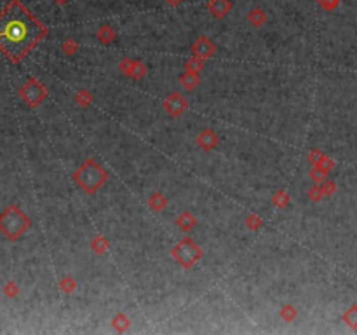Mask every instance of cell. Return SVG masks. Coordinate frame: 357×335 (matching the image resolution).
I'll use <instances>...</instances> for the list:
<instances>
[{"instance_id":"6da1fadb","label":"cell","mask_w":357,"mask_h":335,"mask_svg":"<svg viewBox=\"0 0 357 335\" xmlns=\"http://www.w3.org/2000/svg\"><path fill=\"white\" fill-rule=\"evenodd\" d=\"M46 35V26L19 0H11L0 13V51L11 61H21Z\"/></svg>"},{"instance_id":"7a4b0ae2","label":"cell","mask_w":357,"mask_h":335,"mask_svg":"<svg viewBox=\"0 0 357 335\" xmlns=\"http://www.w3.org/2000/svg\"><path fill=\"white\" fill-rule=\"evenodd\" d=\"M73 180L85 194L93 196L107 183L108 173L101 168V164H98L94 159H87L82 163V166H78L73 173Z\"/></svg>"},{"instance_id":"3957f363","label":"cell","mask_w":357,"mask_h":335,"mask_svg":"<svg viewBox=\"0 0 357 335\" xmlns=\"http://www.w3.org/2000/svg\"><path fill=\"white\" fill-rule=\"evenodd\" d=\"M171 257L174 258V262H178L182 267L190 269L194 264H197L202 258V250L194 239L183 238L180 243L174 244V248L171 250Z\"/></svg>"},{"instance_id":"277c9868","label":"cell","mask_w":357,"mask_h":335,"mask_svg":"<svg viewBox=\"0 0 357 335\" xmlns=\"http://www.w3.org/2000/svg\"><path fill=\"white\" fill-rule=\"evenodd\" d=\"M30 220L26 218L18 208H9L2 216H0V231L11 239H16L28 229Z\"/></svg>"},{"instance_id":"5b68a950","label":"cell","mask_w":357,"mask_h":335,"mask_svg":"<svg viewBox=\"0 0 357 335\" xmlns=\"http://www.w3.org/2000/svg\"><path fill=\"white\" fill-rule=\"evenodd\" d=\"M21 96H23V100H25L26 103H30L31 107H35V105H38L40 101L46 100L47 91L44 89V86H42L40 82H37L35 79H31V81H28L25 86H23Z\"/></svg>"},{"instance_id":"8992f818","label":"cell","mask_w":357,"mask_h":335,"mask_svg":"<svg viewBox=\"0 0 357 335\" xmlns=\"http://www.w3.org/2000/svg\"><path fill=\"white\" fill-rule=\"evenodd\" d=\"M162 107H164V110H166V112L169 114L171 117H178V116H182V114L187 110L188 101H187V98L183 96V94L171 93L169 96L164 100Z\"/></svg>"},{"instance_id":"52a82bcc","label":"cell","mask_w":357,"mask_h":335,"mask_svg":"<svg viewBox=\"0 0 357 335\" xmlns=\"http://www.w3.org/2000/svg\"><path fill=\"white\" fill-rule=\"evenodd\" d=\"M214 51H216V46H214V42L211 41L209 37H206V35H201V37L192 44V53H194V56H199L202 58V60L211 58L214 54Z\"/></svg>"},{"instance_id":"ba28073f","label":"cell","mask_w":357,"mask_h":335,"mask_svg":"<svg viewBox=\"0 0 357 335\" xmlns=\"http://www.w3.org/2000/svg\"><path fill=\"white\" fill-rule=\"evenodd\" d=\"M218 141H219L218 135L211 128L202 129V131L199 133V136H197V145L202 148V151H206V152L213 151V148L218 145Z\"/></svg>"},{"instance_id":"9c48e42d","label":"cell","mask_w":357,"mask_h":335,"mask_svg":"<svg viewBox=\"0 0 357 335\" xmlns=\"http://www.w3.org/2000/svg\"><path fill=\"white\" fill-rule=\"evenodd\" d=\"M207 11L214 18H225L232 11V2L230 0H209L207 2Z\"/></svg>"},{"instance_id":"30bf717a","label":"cell","mask_w":357,"mask_h":335,"mask_svg":"<svg viewBox=\"0 0 357 335\" xmlns=\"http://www.w3.org/2000/svg\"><path fill=\"white\" fill-rule=\"evenodd\" d=\"M178 81L185 89H194V88H197V86L201 84V77H199V73L197 72H190V70H185V72L180 73Z\"/></svg>"},{"instance_id":"8fae6325","label":"cell","mask_w":357,"mask_h":335,"mask_svg":"<svg viewBox=\"0 0 357 335\" xmlns=\"http://www.w3.org/2000/svg\"><path fill=\"white\" fill-rule=\"evenodd\" d=\"M195 224H197V220H195V216L192 215L190 211H183V213L176 218V226L185 232H190L192 229L195 227Z\"/></svg>"},{"instance_id":"7c38bea8","label":"cell","mask_w":357,"mask_h":335,"mask_svg":"<svg viewBox=\"0 0 357 335\" xmlns=\"http://www.w3.org/2000/svg\"><path fill=\"white\" fill-rule=\"evenodd\" d=\"M248 21L258 28V26H261L266 21V13L263 9H260V7H254V9H251L248 13Z\"/></svg>"},{"instance_id":"4fadbf2b","label":"cell","mask_w":357,"mask_h":335,"mask_svg":"<svg viewBox=\"0 0 357 335\" xmlns=\"http://www.w3.org/2000/svg\"><path fill=\"white\" fill-rule=\"evenodd\" d=\"M148 206L159 213V211H162L164 208L167 206V198L164 194H160V192H155V194H152L150 199H148Z\"/></svg>"},{"instance_id":"5bb4252c","label":"cell","mask_w":357,"mask_h":335,"mask_svg":"<svg viewBox=\"0 0 357 335\" xmlns=\"http://www.w3.org/2000/svg\"><path fill=\"white\" fill-rule=\"evenodd\" d=\"M96 37H98V41L103 42V44H110V42L115 39V30L110 28V26H101V28L98 30Z\"/></svg>"},{"instance_id":"9a60e30c","label":"cell","mask_w":357,"mask_h":335,"mask_svg":"<svg viewBox=\"0 0 357 335\" xmlns=\"http://www.w3.org/2000/svg\"><path fill=\"white\" fill-rule=\"evenodd\" d=\"M91 250L96 251L98 255H103L105 251L108 250V241L103 238V236H96V238H93V241H91Z\"/></svg>"},{"instance_id":"2e32d148","label":"cell","mask_w":357,"mask_h":335,"mask_svg":"<svg viewBox=\"0 0 357 335\" xmlns=\"http://www.w3.org/2000/svg\"><path fill=\"white\" fill-rule=\"evenodd\" d=\"M343 321L347 323L350 328L357 330V306L348 307L347 311L343 313Z\"/></svg>"},{"instance_id":"e0dca14e","label":"cell","mask_w":357,"mask_h":335,"mask_svg":"<svg viewBox=\"0 0 357 335\" xmlns=\"http://www.w3.org/2000/svg\"><path fill=\"white\" fill-rule=\"evenodd\" d=\"M145 73H147V66H145L140 60H132V66H131V72H129V77L141 79V77H145Z\"/></svg>"},{"instance_id":"ac0fdd59","label":"cell","mask_w":357,"mask_h":335,"mask_svg":"<svg viewBox=\"0 0 357 335\" xmlns=\"http://www.w3.org/2000/svg\"><path fill=\"white\" fill-rule=\"evenodd\" d=\"M204 68V60L199 56H194V58H188L187 63H185V70H190V72H201Z\"/></svg>"},{"instance_id":"d6986e66","label":"cell","mask_w":357,"mask_h":335,"mask_svg":"<svg viewBox=\"0 0 357 335\" xmlns=\"http://www.w3.org/2000/svg\"><path fill=\"white\" fill-rule=\"evenodd\" d=\"M112 326L117 330V332H124V330H127L129 328L127 316H124V314H117V316L112 320Z\"/></svg>"},{"instance_id":"ffe728a7","label":"cell","mask_w":357,"mask_h":335,"mask_svg":"<svg viewBox=\"0 0 357 335\" xmlns=\"http://www.w3.org/2000/svg\"><path fill=\"white\" fill-rule=\"evenodd\" d=\"M91 100H93V96L89 94V91H85V89H82L80 93L75 94V101L78 105H82V107H87V105L91 103Z\"/></svg>"},{"instance_id":"44dd1931","label":"cell","mask_w":357,"mask_h":335,"mask_svg":"<svg viewBox=\"0 0 357 335\" xmlns=\"http://www.w3.org/2000/svg\"><path fill=\"white\" fill-rule=\"evenodd\" d=\"M279 314H281V318L284 321H291V320H295L296 318V309L293 306H286V307H282Z\"/></svg>"},{"instance_id":"7402d4cb","label":"cell","mask_w":357,"mask_h":335,"mask_svg":"<svg viewBox=\"0 0 357 335\" xmlns=\"http://www.w3.org/2000/svg\"><path fill=\"white\" fill-rule=\"evenodd\" d=\"M289 203V198H288V194H286V192H277L276 196H274V204H276V206H279V208H284L286 204Z\"/></svg>"},{"instance_id":"603a6c76","label":"cell","mask_w":357,"mask_h":335,"mask_svg":"<svg viewBox=\"0 0 357 335\" xmlns=\"http://www.w3.org/2000/svg\"><path fill=\"white\" fill-rule=\"evenodd\" d=\"M319 7H323L324 11H335L340 6V0H317Z\"/></svg>"},{"instance_id":"cb8c5ba5","label":"cell","mask_w":357,"mask_h":335,"mask_svg":"<svg viewBox=\"0 0 357 335\" xmlns=\"http://www.w3.org/2000/svg\"><path fill=\"white\" fill-rule=\"evenodd\" d=\"M246 224H248V227L251 229V231H256V229H260V226H261V218L253 213L246 218Z\"/></svg>"},{"instance_id":"d4e9b609","label":"cell","mask_w":357,"mask_h":335,"mask_svg":"<svg viewBox=\"0 0 357 335\" xmlns=\"http://www.w3.org/2000/svg\"><path fill=\"white\" fill-rule=\"evenodd\" d=\"M308 198H312L314 201H319L321 198H324V194H323V189H321V185L319 183H316L314 187L308 191Z\"/></svg>"},{"instance_id":"484cf974","label":"cell","mask_w":357,"mask_h":335,"mask_svg":"<svg viewBox=\"0 0 357 335\" xmlns=\"http://www.w3.org/2000/svg\"><path fill=\"white\" fill-rule=\"evenodd\" d=\"M131 66H132V60L131 58H125V60H122L119 63V70L122 73H125V76H129V72H131Z\"/></svg>"},{"instance_id":"4316f807","label":"cell","mask_w":357,"mask_h":335,"mask_svg":"<svg viewBox=\"0 0 357 335\" xmlns=\"http://www.w3.org/2000/svg\"><path fill=\"white\" fill-rule=\"evenodd\" d=\"M321 189H323V194L324 196H331L333 192L336 191V185L333 183V182H321Z\"/></svg>"},{"instance_id":"83f0119b","label":"cell","mask_w":357,"mask_h":335,"mask_svg":"<svg viewBox=\"0 0 357 335\" xmlns=\"http://www.w3.org/2000/svg\"><path fill=\"white\" fill-rule=\"evenodd\" d=\"M323 156H324L323 152H319V151H312L310 154H308V161H310L312 166H316V164L319 163L321 159H323Z\"/></svg>"},{"instance_id":"f1b7e54d","label":"cell","mask_w":357,"mask_h":335,"mask_svg":"<svg viewBox=\"0 0 357 335\" xmlns=\"http://www.w3.org/2000/svg\"><path fill=\"white\" fill-rule=\"evenodd\" d=\"M63 51H65L66 54H73L77 51V42L75 41H66L65 44H63Z\"/></svg>"},{"instance_id":"f546056e","label":"cell","mask_w":357,"mask_h":335,"mask_svg":"<svg viewBox=\"0 0 357 335\" xmlns=\"http://www.w3.org/2000/svg\"><path fill=\"white\" fill-rule=\"evenodd\" d=\"M63 281H65V283H63V290L68 291V293H70V291H72L73 288H75V283H73L72 278H66V279H63Z\"/></svg>"},{"instance_id":"4dcf8cb0","label":"cell","mask_w":357,"mask_h":335,"mask_svg":"<svg viewBox=\"0 0 357 335\" xmlns=\"http://www.w3.org/2000/svg\"><path fill=\"white\" fill-rule=\"evenodd\" d=\"M183 0H166V4L167 6H171V7H176V6H180Z\"/></svg>"},{"instance_id":"1f68e13d","label":"cell","mask_w":357,"mask_h":335,"mask_svg":"<svg viewBox=\"0 0 357 335\" xmlns=\"http://www.w3.org/2000/svg\"><path fill=\"white\" fill-rule=\"evenodd\" d=\"M54 2H58V4H66L68 0H54Z\"/></svg>"}]
</instances>
